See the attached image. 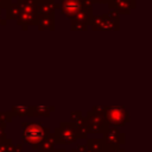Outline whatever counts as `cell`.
<instances>
[{
  "instance_id": "1",
  "label": "cell",
  "mask_w": 152,
  "mask_h": 152,
  "mask_svg": "<svg viewBox=\"0 0 152 152\" xmlns=\"http://www.w3.org/2000/svg\"><path fill=\"white\" fill-rule=\"evenodd\" d=\"M62 12L65 14V17L71 18L77 12L82 10V1L81 0H61Z\"/></svg>"
},
{
  "instance_id": "2",
  "label": "cell",
  "mask_w": 152,
  "mask_h": 152,
  "mask_svg": "<svg viewBox=\"0 0 152 152\" xmlns=\"http://www.w3.org/2000/svg\"><path fill=\"white\" fill-rule=\"evenodd\" d=\"M109 7L120 12H128L131 8L135 7V0H108Z\"/></svg>"
},
{
  "instance_id": "3",
  "label": "cell",
  "mask_w": 152,
  "mask_h": 152,
  "mask_svg": "<svg viewBox=\"0 0 152 152\" xmlns=\"http://www.w3.org/2000/svg\"><path fill=\"white\" fill-rule=\"evenodd\" d=\"M55 8H56L55 0H42L40 2L37 4V11H39L44 15L51 14Z\"/></svg>"
},
{
  "instance_id": "4",
  "label": "cell",
  "mask_w": 152,
  "mask_h": 152,
  "mask_svg": "<svg viewBox=\"0 0 152 152\" xmlns=\"http://www.w3.org/2000/svg\"><path fill=\"white\" fill-rule=\"evenodd\" d=\"M20 13V10H19V5L18 4H12L7 7V17L13 19L15 18L18 14Z\"/></svg>"
},
{
  "instance_id": "5",
  "label": "cell",
  "mask_w": 152,
  "mask_h": 152,
  "mask_svg": "<svg viewBox=\"0 0 152 152\" xmlns=\"http://www.w3.org/2000/svg\"><path fill=\"white\" fill-rule=\"evenodd\" d=\"M0 8H1V7H0Z\"/></svg>"
}]
</instances>
